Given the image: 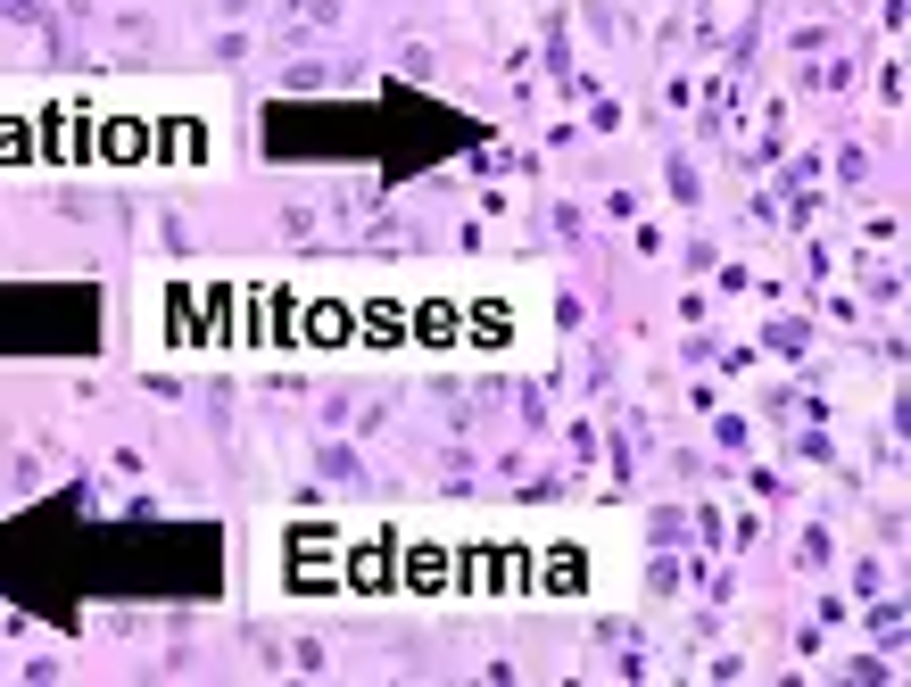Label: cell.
Instances as JSON below:
<instances>
[{
  "label": "cell",
  "mask_w": 911,
  "mask_h": 687,
  "mask_svg": "<svg viewBox=\"0 0 911 687\" xmlns=\"http://www.w3.org/2000/svg\"><path fill=\"white\" fill-rule=\"evenodd\" d=\"M0 9H9L17 25H34V17H42V9H34V0H0Z\"/></svg>",
  "instance_id": "cell-1"
}]
</instances>
